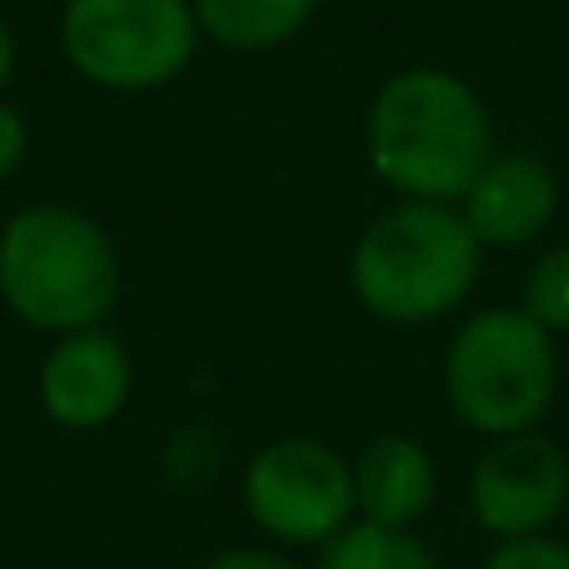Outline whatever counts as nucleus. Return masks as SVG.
Segmentation results:
<instances>
[{"instance_id": "f257e3e1", "label": "nucleus", "mask_w": 569, "mask_h": 569, "mask_svg": "<svg viewBox=\"0 0 569 569\" xmlns=\"http://www.w3.org/2000/svg\"><path fill=\"white\" fill-rule=\"evenodd\" d=\"M370 166L405 200L455 206L495 160L490 116L460 76L435 66L385 80L365 126Z\"/></svg>"}, {"instance_id": "4468645a", "label": "nucleus", "mask_w": 569, "mask_h": 569, "mask_svg": "<svg viewBox=\"0 0 569 569\" xmlns=\"http://www.w3.org/2000/svg\"><path fill=\"white\" fill-rule=\"evenodd\" d=\"M485 569H569V545L535 535V540H505L490 550Z\"/></svg>"}, {"instance_id": "20e7f679", "label": "nucleus", "mask_w": 569, "mask_h": 569, "mask_svg": "<svg viewBox=\"0 0 569 569\" xmlns=\"http://www.w3.org/2000/svg\"><path fill=\"white\" fill-rule=\"evenodd\" d=\"M445 390L470 430L490 440L530 435L560 390L555 335L525 310H480L460 325L445 355Z\"/></svg>"}, {"instance_id": "f3484780", "label": "nucleus", "mask_w": 569, "mask_h": 569, "mask_svg": "<svg viewBox=\"0 0 569 569\" xmlns=\"http://www.w3.org/2000/svg\"><path fill=\"white\" fill-rule=\"evenodd\" d=\"M10 76H16V36H10L6 16H0V90L10 86Z\"/></svg>"}, {"instance_id": "f03ea898", "label": "nucleus", "mask_w": 569, "mask_h": 569, "mask_svg": "<svg viewBox=\"0 0 569 569\" xmlns=\"http://www.w3.org/2000/svg\"><path fill=\"white\" fill-rule=\"evenodd\" d=\"M0 295L36 330H100L120 295L116 246L80 210L30 206L0 236Z\"/></svg>"}, {"instance_id": "dca6fc26", "label": "nucleus", "mask_w": 569, "mask_h": 569, "mask_svg": "<svg viewBox=\"0 0 569 569\" xmlns=\"http://www.w3.org/2000/svg\"><path fill=\"white\" fill-rule=\"evenodd\" d=\"M206 569H295L284 555L276 550H256V545H236V550H220L216 560H210Z\"/></svg>"}, {"instance_id": "f8f14e48", "label": "nucleus", "mask_w": 569, "mask_h": 569, "mask_svg": "<svg viewBox=\"0 0 569 569\" xmlns=\"http://www.w3.org/2000/svg\"><path fill=\"white\" fill-rule=\"evenodd\" d=\"M315 569H440V560L410 530H385V525L355 520L350 530L325 545Z\"/></svg>"}, {"instance_id": "2eb2a0df", "label": "nucleus", "mask_w": 569, "mask_h": 569, "mask_svg": "<svg viewBox=\"0 0 569 569\" xmlns=\"http://www.w3.org/2000/svg\"><path fill=\"white\" fill-rule=\"evenodd\" d=\"M26 150H30L26 116H20L16 106H6V100H0V180L16 176L20 160H26Z\"/></svg>"}, {"instance_id": "6e6552de", "label": "nucleus", "mask_w": 569, "mask_h": 569, "mask_svg": "<svg viewBox=\"0 0 569 569\" xmlns=\"http://www.w3.org/2000/svg\"><path fill=\"white\" fill-rule=\"evenodd\" d=\"M130 400V355L110 330L60 335L40 365V405L60 430H100Z\"/></svg>"}, {"instance_id": "9b49d317", "label": "nucleus", "mask_w": 569, "mask_h": 569, "mask_svg": "<svg viewBox=\"0 0 569 569\" xmlns=\"http://www.w3.org/2000/svg\"><path fill=\"white\" fill-rule=\"evenodd\" d=\"M200 36L230 50H276L295 40L320 0H190Z\"/></svg>"}, {"instance_id": "9d476101", "label": "nucleus", "mask_w": 569, "mask_h": 569, "mask_svg": "<svg viewBox=\"0 0 569 569\" xmlns=\"http://www.w3.org/2000/svg\"><path fill=\"white\" fill-rule=\"evenodd\" d=\"M355 475V515L365 525H385V530H415L425 515L435 510L440 495V470H435L430 450L410 435H380L360 450L350 465Z\"/></svg>"}, {"instance_id": "39448f33", "label": "nucleus", "mask_w": 569, "mask_h": 569, "mask_svg": "<svg viewBox=\"0 0 569 569\" xmlns=\"http://www.w3.org/2000/svg\"><path fill=\"white\" fill-rule=\"evenodd\" d=\"M190 0H66L60 46L86 80L106 90H156L196 56Z\"/></svg>"}, {"instance_id": "ddd939ff", "label": "nucleus", "mask_w": 569, "mask_h": 569, "mask_svg": "<svg viewBox=\"0 0 569 569\" xmlns=\"http://www.w3.org/2000/svg\"><path fill=\"white\" fill-rule=\"evenodd\" d=\"M525 315H530L540 330L550 335H569V246L550 250L540 266L525 280Z\"/></svg>"}, {"instance_id": "7ed1b4c3", "label": "nucleus", "mask_w": 569, "mask_h": 569, "mask_svg": "<svg viewBox=\"0 0 569 569\" xmlns=\"http://www.w3.org/2000/svg\"><path fill=\"white\" fill-rule=\"evenodd\" d=\"M480 250L485 246L455 206L405 200L360 236L350 256V284L380 320L425 325L470 295L480 276Z\"/></svg>"}, {"instance_id": "423d86ee", "label": "nucleus", "mask_w": 569, "mask_h": 569, "mask_svg": "<svg viewBox=\"0 0 569 569\" xmlns=\"http://www.w3.org/2000/svg\"><path fill=\"white\" fill-rule=\"evenodd\" d=\"M246 515L280 545H330L355 525V475L320 440H276L246 465Z\"/></svg>"}, {"instance_id": "1a4fd4ad", "label": "nucleus", "mask_w": 569, "mask_h": 569, "mask_svg": "<svg viewBox=\"0 0 569 569\" xmlns=\"http://www.w3.org/2000/svg\"><path fill=\"white\" fill-rule=\"evenodd\" d=\"M560 210V180L535 156H495L460 200L465 226L480 246H530Z\"/></svg>"}, {"instance_id": "0eeeda50", "label": "nucleus", "mask_w": 569, "mask_h": 569, "mask_svg": "<svg viewBox=\"0 0 569 569\" xmlns=\"http://www.w3.org/2000/svg\"><path fill=\"white\" fill-rule=\"evenodd\" d=\"M569 505V455L545 435L495 440L470 470V515L495 540H535Z\"/></svg>"}]
</instances>
